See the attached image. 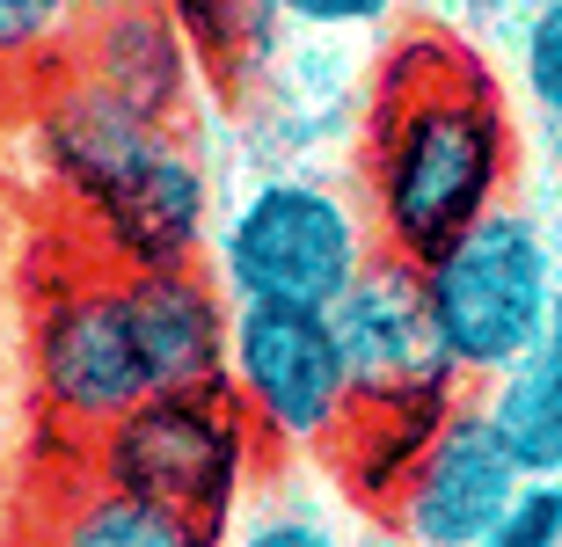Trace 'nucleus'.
<instances>
[{
  "label": "nucleus",
  "instance_id": "9b49d317",
  "mask_svg": "<svg viewBox=\"0 0 562 547\" xmlns=\"http://www.w3.org/2000/svg\"><path fill=\"white\" fill-rule=\"evenodd\" d=\"M460 409V387H417V395H358L336 423V467H344V482L351 497L366 504H387L395 511L402 482L417 475V460L431 453V438L446 431V417Z\"/></svg>",
  "mask_w": 562,
  "mask_h": 547
},
{
  "label": "nucleus",
  "instance_id": "f3484780",
  "mask_svg": "<svg viewBox=\"0 0 562 547\" xmlns=\"http://www.w3.org/2000/svg\"><path fill=\"white\" fill-rule=\"evenodd\" d=\"M490 547H562V475H541L512 497V511L497 518Z\"/></svg>",
  "mask_w": 562,
  "mask_h": 547
},
{
  "label": "nucleus",
  "instance_id": "1a4fd4ad",
  "mask_svg": "<svg viewBox=\"0 0 562 547\" xmlns=\"http://www.w3.org/2000/svg\"><path fill=\"white\" fill-rule=\"evenodd\" d=\"M344 365H351L358 395H417V387H460L438 358L431 299H424V271L380 249L358 285L329 307Z\"/></svg>",
  "mask_w": 562,
  "mask_h": 547
},
{
  "label": "nucleus",
  "instance_id": "dca6fc26",
  "mask_svg": "<svg viewBox=\"0 0 562 547\" xmlns=\"http://www.w3.org/2000/svg\"><path fill=\"white\" fill-rule=\"evenodd\" d=\"M526 95L541 103L548 125H562V0H541L526 22V52H519Z\"/></svg>",
  "mask_w": 562,
  "mask_h": 547
},
{
  "label": "nucleus",
  "instance_id": "0eeeda50",
  "mask_svg": "<svg viewBox=\"0 0 562 547\" xmlns=\"http://www.w3.org/2000/svg\"><path fill=\"white\" fill-rule=\"evenodd\" d=\"M37 387L44 409L59 423H74L81 438L110 431V423L139 409L154 395L132 337V307H125V277H74L66 293L44 299L37 315Z\"/></svg>",
  "mask_w": 562,
  "mask_h": 547
},
{
  "label": "nucleus",
  "instance_id": "f03ea898",
  "mask_svg": "<svg viewBox=\"0 0 562 547\" xmlns=\"http://www.w3.org/2000/svg\"><path fill=\"white\" fill-rule=\"evenodd\" d=\"M52 161L103 227L117 271H190L205 233V175L154 117L110 103L103 88L74 81L52 110Z\"/></svg>",
  "mask_w": 562,
  "mask_h": 547
},
{
  "label": "nucleus",
  "instance_id": "a211bd4d",
  "mask_svg": "<svg viewBox=\"0 0 562 547\" xmlns=\"http://www.w3.org/2000/svg\"><path fill=\"white\" fill-rule=\"evenodd\" d=\"M278 22L292 30H329V37H351V30H380L395 15V0H271Z\"/></svg>",
  "mask_w": 562,
  "mask_h": 547
},
{
  "label": "nucleus",
  "instance_id": "7ed1b4c3",
  "mask_svg": "<svg viewBox=\"0 0 562 547\" xmlns=\"http://www.w3.org/2000/svg\"><path fill=\"white\" fill-rule=\"evenodd\" d=\"M417 271H424V299H431L438 358L460 387H490L497 373H512L548 337V321L562 307L555 249L512 205L475 219L460 241H446Z\"/></svg>",
  "mask_w": 562,
  "mask_h": 547
},
{
  "label": "nucleus",
  "instance_id": "20e7f679",
  "mask_svg": "<svg viewBox=\"0 0 562 547\" xmlns=\"http://www.w3.org/2000/svg\"><path fill=\"white\" fill-rule=\"evenodd\" d=\"M373 255L351 197L314 175H263L234 197L212 271L234 307H336Z\"/></svg>",
  "mask_w": 562,
  "mask_h": 547
},
{
  "label": "nucleus",
  "instance_id": "ddd939ff",
  "mask_svg": "<svg viewBox=\"0 0 562 547\" xmlns=\"http://www.w3.org/2000/svg\"><path fill=\"white\" fill-rule=\"evenodd\" d=\"M482 409H490L504 453L519 460L526 482L562 475V307H555V321H548V337L533 343L512 373L490 379Z\"/></svg>",
  "mask_w": 562,
  "mask_h": 547
},
{
  "label": "nucleus",
  "instance_id": "f257e3e1",
  "mask_svg": "<svg viewBox=\"0 0 562 547\" xmlns=\"http://www.w3.org/2000/svg\"><path fill=\"white\" fill-rule=\"evenodd\" d=\"M366 183L373 233L402 263H431L446 241L490 219L512 183V117L460 44L409 37L380 66Z\"/></svg>",
  "mask_w": 562,
  "mask_h": 547
},
{
  "label": "nucleus",
  "instance_id": "6ab92c4d",
  "mask_svg": "<svg viewBox=\"0 0 562 547\" xmlns=\"http://www.w3.org/2000/svg\"><path fill=\"white\" fill-rule=\"evenodd\" d=\"M220 547H344V540H336L314 511H256V518L227 526Z\"/></svg>",
  "mask_w": 562,
  "mask_h": 547
},
{
  "label": "nucleus",
  "instance_id": "9d476101",
  "mask_svg": "<svg viewBox=\"0 0 562 547\" xmlns=\"http://www.w3.org/2000/svg\"><path fill=\"white\" fill-rule=\"evenodd\" d=\"M154 395H227L234 299L198 271H117Z\"/></svg>",
  "mask_w": 562,
  "mask_h": 547
},
{
  "label": "nucleus",
  "instance_id": "f8f14e48",
  "mask_svg": "<svg viewBox=\"0 0 562 547\" xmlns=\"http://www.w3.org/2000/svg\"><path fill=\"white\" fill-rule=\"evenodd\" d=\"M183 73H190V52H183V22L161 15V8H146V0H117L95 15L88 30V88H103L110 103L139 110L161 125L168 110L183 103Z\"/></svg>",
  "mask_w": 562,
  "mask_h": 547
},
{
  "label": "nucleus",
  "instance_id": "423d86ee",
  "mask_svg": "<svg viewBox=\"0 0 562 547\" xmlns=\"http://www.w3.org/2000/svg\"><path fill=\"white\" fill-rule=\"evenodd\" d=\"M227 395L263 445H329L358 401L329 307H234Z\"/></svg>",
  "mask_w": 562,
  "mask_h": 547
},
{
  "label": "nucleus",
  "instance_id": "4468645a",
  "mask_svg": "<svg viewBox=\"0 0 562 547\" xmlns=\"http://www.w3.org/2000/svg\"><path fill=\"white\" fill-rule=\"evenodd\" d=\"M227 533L198 526L183 511L168 504H146L132 489H110V482H88L74 504L59 511V526L44 547H220Z\"/></svg>",
  "mask_w": 562,
  "mask_h": 547
},
{
  "label": "nucleus",
  "instance_id": "6e6552de",
  "mask_svg": "<svg viewBox=\"0 0 562 547\" xmlns=\"http://www.w3.org/2000/svg\"><path fill=\"white\" fill-rule=\"evenodd\" d=\"M526 489L519 460L504 453L497 423L482 401H460L446 431L431 438V453L417 460V475L395 497V533L409 547H490L497 518L512 511V497Z\"/></svg>",
  "mask_w": 562,
  "mask_h": 547
},
{
  "label": "nucleus",
  "instance_id": "39448f33",
  "mask_svg": "<svg viewBox=\"0 0 562 547\" xmlns=\"http://www.w3.org/2000/svg\"><path fill=\"white\" fill-rule=\"evenodd\" d=\"M256 445L263 438L234 409V395H146L139 409L88 438V460H95V482L227 533L256 475Z\"/></svg>",
  "mask_w": 562,
  "mask_h": 547
},
{
  "label": "nucleus",
  "instance_id": "2eb2a0df",
  "mask_svg": "<svg viewBox=\"0 0 562 547\" xmlns=\"http://www.w3.org/2000/svg\"><path fill=\"white\" fill-rule=\"evenodd\" d=\"M117 0H0V59H30L44 44H59L81 15H103Z\"/></svg>",
  "mask_w": 562,
  "mask_h": 547
}]
</instances>
